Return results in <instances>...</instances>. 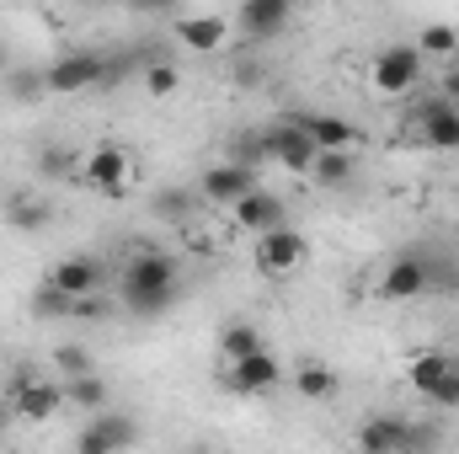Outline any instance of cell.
Returning a JSON list of instances; mask_svg holds the SVG:
<instances>
[{"instance_id":"1","label":"cell","mask_w":459,"mask_h":454,"mask_svg":"<svg viewBox=\"0 0 459 454\" xmlns=\"http://www.w3.org/2000/svg\"><path fill=\"white\" fill-rule=\"evenodd\" d=\"M177 305V257L166 251H139L123 273V310L134 316H160Z\"/></svg>"},{"instance_id":"2","label":"cell","mask_w":459,"mask_h":454,"mask_svg":"<svg viewBox=\"0 0 459 454\" xmlns=\"http://www.w3.org/2000/svg\"><path fill=\"white\" fill-rule=\"evenodd\" d=\"M438 439H444L438 423H411V417H395V412H379L358 428L363 454H433Z\"/></svg>"},{"instance_id":"3","label":"cell","mask_w":459,"mask_h":454,"mask_svg":"<svg viewBox=\"0 0 459 454\" xmlns=\"http://www.w3.org/2000/svg\"><path fill=\"white\" fill-rule=\"evenodd\" d=\"M117 75H123V65H113L108 54H97V48H75V54H59V59L43 70V92L75 97V92H91V86H113Z\"/></svg>"},{"instance_id":"4","label":"cell","mask_w":459,"mask_h":454,"mask_svg":"<svg viewBox=\"0 0 459 454\" xmlns=\"http://www.w3.org/2000/svg\"><path fill=\"white\" fill-rule=\"evenodd\" d=\"M262 155H267V161H278L283 171H299V177H305V171L316 166V155H321V150L310 144V134H305L294 118H278V123H267V128H262Z\"/></svg>"},{"instance_id":"5","label":"cell","mask_w":459,"mask_h":454,"mask_svg":"<svg viewBox=\"0 0 459 454\" xmlns=\"http://www.w3.org/2000/svg\"><path fill=\"white\" fill-rule=\"evenodd\" d=\"M5 406L22 417V423H48L59 406H65V385H54V380H38V374H16L11 380V390H5Z\"/></svg>"},{"instance_id":"6","label":"cell","mask_w":459,"mask_h":454,"mask_svg":"<svg viewBox=\"0 0 459 454\" xmlns=\"http://www.w3.org/2000/svg\"><path fill=\"white\" fill-rule=\"evenodd\" d=\"M417 81H422V54H417V43H390V48L374 54V92L406 97Z\"/></svg>"},{"instance_id":"7","label":"cell","mask_w":459,"mask_h":454,"mask_svg":"<svg viewBox=\"0 0 459 454\" xmlns=\"http://www.w3.org/2000/svg\"><path fill=\"white\" fill-rule=\"evenodd\" d=\"M433 289V262L422 251H401L390 257L385 278H379V300H422Z\"/></svg>"},{"instance_id":"8","label":"cell","mask_w":459,"mask_h":454,"mask_svg":"<svg viewBox=\"0 0 459 454\" xmlns=\"http://www.w3.org/2000/svg\"><path fill=\"white\" fill-rule=\"evenodd\" d=\"M134 439H139L134 417H123V412H97V417L75 433V454H123V450H134Z\"/></svg>"},{"instance_id":"9","label":"cell","mask_w":459,"mask_h":454,"mask_svg":"<svg viewBox=\"0 0 459 454\" xmlns=\"http://www.w3.org/2000/svg\"><path fill=\"white\" fill-rule=\"evenodd\" d=\"M310 257V246H305V235L299 230H267V235H256V273H294L299 262Z\"/></svg>"},{"instance_id":"10","label":"cell","mask_w":459,"mask_h":454,"mask_svg":"<svg viewBox=\"0 0 459 454\" xmlns=\"http://www.w3.org/2000/svg\"><path fill=\"white\" fill-rule=\"evenodd\" d=\"M198 193L209 198V204H220V209H235L246 193H256V171L246 166V161H225V166H209L204 171V182H198Z\"/></svg>"},{"instance_id":"11","label":"cell","mask_w":459,"mask_h":454,"mask_svg":"<svg viewBox=\"0 0 459 454\" xmlns=\"http://www.w3.org/2000/svg\"><path fill=\"white\" fill-rule=\"evenodd\" d=\"M225 385L235 390V396H267V390H278V385H283V363L262 347V353H251V358L230 363Z\"/></svg>"},{"instance_id":"12","label":"cell","mask_w":459,"mask_h":454,"mask_svg":"<svg viewBox=\"0 0 459 454\" xmlns=\"http://www.w3.org/2000/svg\"><path fill=\"white\" fill-rule=\"evenodd\" d=\"M305 134H310V144L321 150V155H332V150H352V144H363V134L337 113H289Z\"/></svg>"},{"instance_id":"13","label":"cell","mask_w":459,"mask_h":454,"mask_svg":"<svg viewBox=\"0 0 459 454\" xmlns=\"http://www.w3.org/2000/svg\"><path fill=\"white\" fill-rule=\"evenodd\" d=\"M289 16H294V5H289V0H246V5L235 11V27H240L246 38L267 43V38H278V32L289 27Z\"/></svg>"},{"instance_id":"14","label":"cell","mask_w":459,"mask_h":454,"mask_svg":"<svg viewBox=\"0 0 459 454\" xmlns=\"http://www.w3.org/2000/svg\"><path fill=\"white\" fill-rule=\"evenodd\" d=\"M48 284H54L65 300H91V294L102 289V267H97V257H65V262L48 273Z\"/></svg>"},{"instance_id":"15","label":"cell","mask_w":459,"mask_h":454,"mask_svg":"<svg viewBox=\"0 0 459 454\" xmlns=\"http://www.w3.org/2000/svg\"><path fill=\"white\" fill-rule=\"evenodd\" d=\"M230 214H235V225H240V230H256V235H267V230H283V225H289V209H283V198H273V193H262V188H256V193H246V198H240Z\"/></svg>"},{"instance_id":"16","label":"cell","mask_w":459,"mask_h":454,"mask_svg":"<svg viewBox=\"0 0 459 454\" xmlns=\"http://www.w3.org/2000/svg\"><path fill=\"white\" fill-rule=\"evenodd\" d=\"M128 171H134V161H128L117 144H97V150L81 161V177H86L91 188H102V193H117V188L128 182Z\"/></svg>"},{"instance_id":"17","label":"cell","mask_w":459,"mask_h":454,"mask_svg":"<svg viewBox=\"0 0 459 454\" xmlns=\"http://www.w3.org/2000/svg\"><path fill=\"white\" fill-rule=\"evenodd\" d=\"M417 128H422V144H433V150H459V108L455 102H428L422 113H417Z\"/></svg>"},{"instance_id":"18","label":"cell","mask_w":459,"mask_h":454,"mask_svg":"<svg viewBox=\"0 0 459 454\" xmlns=\"http://www.w3.org/2000/svg\"><path fill=\"white\" fill-rule=\"evenodd\" d=\"M459 369V358L455 353H444V347H433V353H417L411 363H406V380H411V390L417 396H433L449 374Z\"/></svg>"},{"instance_id":"19","label":"cell","mask_w":459,"mask_h":454,"mask_svg":"<svg viewBox=\"0 0 459 454\" xmlns=\"http://www.w3.org/2000/svg\"><path fill=\"white\" fill-rule=\"evenodd\" d=\"M177 38H182L193 54H214V48H225L230 22L225 16H182V22H177Z\"/></svg>"},{"instance_id":"20","label":"cell","mask_w":459,"mask_h":454,"mask_svg":"<svg viewBox=\"0 0 459 454\" xmlns=\"http://www.w3.org/2000/svg\"><path fill=\"white\" fill-rule=\"evenodd\" d=\"M337 369L332 363H316V358H305L299 369H294V396H305V401H332L337 396Z\"/></svg>"},{"instance_id":"21","label":"cell","mask_w":459,"mask_h":454,"mask_svg":"<svg viewBox=\"0 0 459 454\" xmlns=\"http://www.w3.org/2000/svg\"><path fill=\"white\" fill-rule=\"evenodd\" d=\"M352 171H358L352 150H332V155H316V166H310V177H316L321 188H347V182H352Z\"/></svg>"},{"instance_id":"22","label":"cell","mask_w":459,"mask_h":454,"mask_svg":"<svg viewBox=\"0 0 459 454\" xmlns=\"http://www.w3.org/2000/svg\"><path fill=\"white\" fill-rule=\"evenodd\" d=\"M65 401H75V406H86V412L97 417V412H108V380H102V374L65 380Z\"/></svg>"},{"instance_id":"23","label":"cell","mask_w":459,"mask_h":454,"mask_svg":"<svg viewBox=\"0 0 459 454\" xmlns=\"http://www.w3.org/2000/svg\"><path fill=\"white\" fill-rule=\"evenodd\" d=\"M455 48H459V27H449V22H428V27L417 32V54H422V59H428V54L444 59V54H455Z\"/></svg>"},{"instance_id":"24","label":"cell","mask_w":459,"mask_h":454,"mask_svg":"<svg viewBox=\"0 0 459 454\" xmlns=\"http://www.w3.org/2000/svg\"><path fill=\"white\" fill-rule=\"evenodd\" d=\"M220 347H225L230 363H240V358H251V353H262V332L256 327H246V321H235L220 332Z\"/></svg>"},{"instance_id":"25","label":"cell","mask_w":459,"mask_h":454,"mask_svg":"<svg viewBox=\"0 0 459 454\" xmlns=\"http://www.w3.org/2000/svg\"><path fill=\"white\" fill-rule=\"evenodd\" d=\"M177 86H182V75H177L171 59H144V92L150 97H171Z\"/></svg>"},{"instance_id":"26","label":"cell","mask_w":459,"mask_h":454,"mask_svg":"<svg viewBox=\"0 0 459 454\" xmlns=\"http://www.w3.org/2000/svg\"><path fill=\"white\" fill-rule=\"evenodd\" d=\"M193 209H198V198L187 193V188H166V193H155V214L160 220H193Z\"/></svg>"},{"instance_id":"27","label":"cell","mask_w":459,"mask_h":454,"mask_svg":"<svg viewBox=\"0 0 459 454\" xmlns=\"http://www.w3.org/2000/svg\"><path fill=\"white\" fill-rule=\"evenodd\" d=\"M5 220L16 230H43L48 225V204H38V198H11V204H5Z\"/></svg>"},{"instance_id":"28","label":"cell","mask_w":459,"mask_h":454,"mask_svg":"<svg viewBox=\"0 0 459 454\" xmlns=\"http://www.w3.org/2000/svg\"><path fill=\"white\" fill-rule=\"evenodd\" d=\"M32 316H43V321H54V316H75V300H65L54 284H43V289L32 294Z\"/></svg>"},{"instance_id":"29","label":"cell","mask_w":459,"mask_h":454,"mask_svg":"<svg viewBox=\"0 0 459 454\" xmlns=\"http://www.w3.org/2000/svg\"><path fill=\"white\" fill-rule=\"evenodd\" d=\"M54 363H59V374H70V380H86V374H91L86 347H59V353H54Z\"/></svg>"},{"instance_id":"30","label":"cell","mask_w":459,"mask_h":454,"mask_svg":"<svg viewBox=\"0 0 459 454\" xmlns=\"http://www.w3.org/2000/svg\"><path fill=\"white\" fill-rule=\"evenodd\" d=\"M428 401H433V406H459V369L438 385V390H433V396H428Z\"/></svg>"},{"instance_id":"31","label":"cell","mask_w":459,"mask_h":454,"mask_svg":"<svg viewBox=\"0 0 459 454\" xmlns=\"http://www.w3.org/2000/svg\"><path fill=\"white\" fill-rule=\"evenodd\" d=\"M444 102H455V108H459V65L444 75Z\"/></svg>"},{"instance_id":"32","label":"cell","mask_w":459,"mask_h":454,"mask_svg":"<svg viewBox=\"0 0 459 454\" xmlns=\"http://www.w3.org/2000/svg\"><path fill=\"white\" fill-rule=\"evenodd\" d=\"M11 423H16V412H11V406H5V401H0V433H5V428H11Z\"/></svg>"},{"instance_id":"33","label":"cell","mask_w":459,"mask_h":454,"mask_svg":"<svg viewBox=\"0 0 459 454\" xmlns=\"http://www.w3.org/2000/svg\"><path fill=\"white\" fill-rule=\"evenodd\" d=\"M0 70H5V48H0Z\"/></svg>"}]
</instances>
